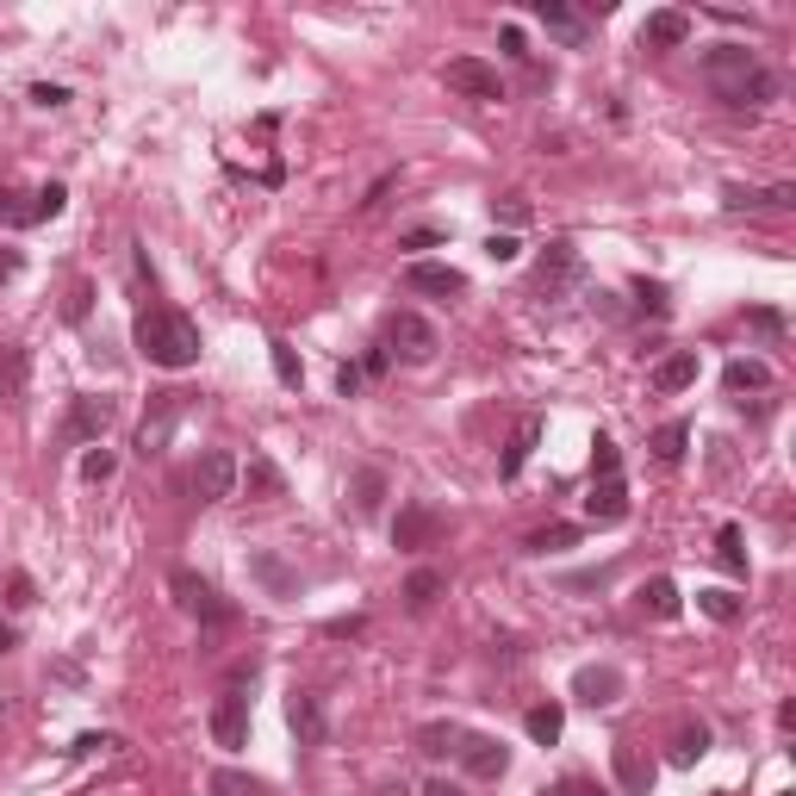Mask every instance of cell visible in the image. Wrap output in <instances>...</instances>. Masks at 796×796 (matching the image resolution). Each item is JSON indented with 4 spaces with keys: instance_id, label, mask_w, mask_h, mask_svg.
Wrapping results in <instances>:
<instances>
[{
    "instance_id": "cell-1",
    "label": "cell",
    "mask_w": 796,
    "mask_h": 796,
    "mask_svg": "<svg viewBox=\"0 0 796 796\" xmlns=\"http://www.w3.org/2000/svg\"><path fill=\"white\" fill-rule=\"evenodd\" d=\"M703 81H710V94H716L722 106H765V100H777V76L747 50V44H716V50H703Z\"/></svg>"
},
{
    "instance_id": "cell-2",
    "label": "cell",
    "mask_w": 796,
    "mask_h": 796,
    "mask_svg": "<svg viewBox=\"0 0 796 796\" xmlns=\"http://www.w3.org/2000/svg\"><path fill=\"white\" fill-rule=\"evenodd\" d=\"M137 349H143V361H155V368H194L199 361V324L187 318V311H169L155 305L137 318Z\"/></svg>"
},
{
    "instance_id": "cell-3",
    "label": "cell",
    "mask_w": 796,
    "mask_h": 796,
    "mask_svg": "<svg viewBox=\"0 0 796 796\" xmlns=\"http://www.w3.org/2000/svg\"><path fill=\"white\" fill-rule=\"evenodd\" d=\"M436 349H442V336H436L429 318H417V311H392L387 318V355H405L411 368H424V361H436Z\"/></svg>"
},
{
    "instance_id": "cell-4",
    "label": "cell",
    "mask_w": 796,
    "mask_h": 796,
    "mask_svg": "<svg viewBox=\"0 0 796 796\" xmlns=\"http://www.w3.org/2000/svg\"><path fill=\"white\" fill-rule=\"evenodd\" d=\"M169 591H175V603L187 610V616H199L206 628H218V622H231L237 610L224 598H218V585L212 579H199V573H187V566H175L169 573Z\"/></svg>"
},
{
    "instance_id": "cell-5",
    "label": "cell",
    "mask_w": 796,
    "mask_h": 796,
    "mask_svg": "<svg viewBox=\"0 0 796 796\" xmlns=\"http://www.w3.org/2000/svg\"><path fill=\"white\" fill-rule=\"evenodd\" d=\"M585 280V262H579V243H566V237H554L542 250V262H535V292L542 299H561V292H573Z\"/></svg>"
},
{
    "instance_id": "cell-6",
    "label": "cell",
    "mask_w": 796,
    "mask_h": 796,
    "mask_svg": "<svg viewBox=\"0 0 796 796\" xmlns=\"http://www.w3.org/2000/svg\"><path fill=\"white\" fill-rule=\"evenodd\" d=\"M237 473H243V466H237L231 448H206V454L194 461V492H199V505H224V498L237 492Z\"/></svg>"
},
{
    "instance_id": "cell-7",
    "label": "cell",
    "mask_w": 796,
    "mask_h": 796,
    "mask_svg": "<svg viewBox=\"0 0 796 796\" xmlns=\"http://www.w3.org/2000/svg\"><path fill=\"white\" fill-rule=\"evenodd\" d=\"M442 88L448 94H461V100H505V81H498V69L480 57H454L442 69Z\"/></svg>"
},
{
    "instance_id": "cell-8",
    "label": "cell",
    "mask_w": 796,
    "mask_h": 796,
    "mask_svg": "<svg viewBox=\"0 0 796 796\" xmlns=\"http://www.w3.org/2000/svg\"><path fill=\"white\" fill-rule=\"evenodd\" d=\"M181 405H187L181 392H155L150 399V417L137 424V454H143V461L169 448V436H175V424H181Z\"/></svg>"
},
{
    "instance_id": "cell-9",
    "label": "cell",
    "mask_w": 796,
    "mask_h": 796,
    "mask_svg": "<svg viewBox=\"0 0 796 796\" xmlns=\"http://www.w3.org/2000/svg\"><path fill=\"white\" fill-rule=\"evenodd\" d=\"M212 740L224 747V753L250 747V697H243V684H231V691L212 703Z\"/></svg>"
},
{
    "instance_id": "cell-10",
    "label": "cell",
    "mask_w": 796,
    "mask_h": 796,
    "mask_svg": "<svg viewBox=\"0 0 796 796\" xmlns=\"http://www.w3.org/2000/svg\"><path fill=\"white\" fill-rule=\"evenodd\" d=\"M287 728L299 735V747H324V740H331V710H324V697H318V691H292Z\"/></svg>"
},
{
    "instance_id": "cell-11",
    "label": "cell",
    "mask_w": 796,
    "mask_h": 796,
    "mask_svg": "<svg viewBox=\"0 0 796 796\" xmlns=\"http://www.w3.org/2000/svg\"><path fill=\"white\" fill-rule=\"evenodd\" d=\"M454 759H461L466 777H480V784H498V777L510 772V747L505 740H492V735H466Z\"/></svg>"
},
{
    "instance_id": "cell-12",
    "label": "cell",
    "mask_w": 796,
    "mask_h": 796,
    "mask_svg": "<svg viewBox=\"0 0 796 796\" xmlns=\"http://www.w3.org/2000/svg\"><path fill=\"white\" fill-rule=\"evenodd\" d=\"M535 20H542L547 38H561L566 50H585V44H591V20H585V13H573L566 0H535Z\"/></svg>"
},
{
    "instance_id": "cell-13",
    "label": "cell",
    "mask_w": 796,
    "mask_h": 796,
    "mask_svg": "<svg viewBox=\"0 0 796 796\" xmlns=\"http://www.w3.org/2000/svg\"><path fill=\"white\" fill-rule=\"evenodd\" d=\"M436 535H442V517H436L429 505H405L399 510V523H392V547H405V554L436 547Z\"/></svg>"
},
{
    "instance_id": "cell-14",
    "label": "cell",
    "mask_w": 796,
    "mask_h": 796,
    "mask_svg": "<svg viewBox=\"0 0 796 796\" xmlns=\"http://www.w3.org/2000/svg\"><path fill=\"white\" fill-rule=\"evenodd\" d=\"M405 287L411 292H429V299H461V292H466V274L448 268V262H411V268H405Z\"/></svg>"
},
{
    "instance_id": "cell-15",
    "label": "cell",
    "mask_w": 796,
    "mask_h": 796,
    "mask_svg": "<svg viewBox=\"0 0 796 796\" xmlns=\"http://www.w3.org/2000/svg\"><path fill=\"white\" fill-rule=\"evenodd\" d=\"M722 206H728V212H759V206L791 212V206H796V187H791V181H777V187H765V194H759V187H740V181H728V187H722Z\"/></svg>"
},
{
    "instance_id": "cell-16",
    "label": "cell",
    "mask_w": 796,
    "mask_h": 796,
    "mask_svg": "<svg viewBox=\"0 0 796 796\" xmlns=\"http://www.w3.org/2000/svg\"><path fill=\"white\" fill-rule=\"evenodd\" d=\"M585 517H591V523H622V517H628V480H622V473H603V480H591Z\"/></svg>"
},
{
    "instance_id": "cell-17",
    "label": "cell",
    "mask_w": 796,
    "mask_h": 796,
    "mask_svg": "<svg viewBox=\"0 0 796 796\" xmlns=\"http://www.w3.org/2000/svg\"><path fill=\"white\" fill-rule=\"evenodd\" d=\"M610 765H616V784L628 796H647V791H654V759H647L635 740H616V747H610Z\"/></svg>"
},
{
    "instance_id": "cell-18",
    "label": "cell",
    "mask_w": 796,
    "mask_h": 796,
    "mask_svg": "<svg viewBox=\"0 0 796 796\" xmlns=\"http://www.w3.org/2000/svg\"><path fill=\"white\" fill-rule=\"evenodd\" d=\"M106 424H113V405H106V399H76V405H69V424H62V442H69V448H76V442H100Z\"/></svg>"
},
{
    "instance_id": "cell-19",
    "label": "cell",
    "mask_w": 796,
    "mask_h": 796,
    "mask_svg": "<svg viewBox=\"0 0 796 796\" xmlns=\"http://www.w3.org/2000/svg\"><path fill=\"white\" fill-rule=\"evenodd\" d=\"M684 38H691V13H679V7H660L642 20V50H679Z\"/></svg>"
},
{
    "instance_id": "cell-20",
    "label": "cell",
    "mask_w": 796,
    "mask_h": 796,
    "mask_svg": "<svg viewBox=\"0 0 796 796\" xmlns=\"http://www.w3.org/2000/svg\"><path fill=\"white\" fill-rule=\"evenodd\" d=\"M573 697L591 703V710L616 703L622 697V672H616V666H579V672H573Z\"/></svg>"
},
{
    "instance_id": "cell-21",
    "label": "cell",
    "mask_w": 796,
    "mask_h": 796,
    "mask_svg": "<svg viewBox=\"0 0 796 796\" xmlns=\"http://www.w3.org/2000/svg\"><path fill=\"white\" fill-rule=\"evenodd\" d=\"M535 442H542V417L529 411V417H517V429H510V448H505V461H498V473H505V480H517V473H523V461L535 454Z\"/></svg>"
},
{
    "instance_id": "cell-22",
    "label": "cell",
    "mask_w": 796,
    "mask_h": 796,
    "mask_svg": "<svg viewBox=\"0 0 796 796\" xmlns=\"http://www.w3.org/2000/svg\"><path fill=\"white\" fill-rule=\"evenodd\" d=\"M684 387H697V349L666 355L660 368H654V392H684Z\"/></svg>"
},
{
    "instance_id": "cell-23",
    "label": "cell",
    "mask_w": 796,
    "mask_h": 796,
    "mask_svg": "<svg viewBox=\"0 0 796 796\" xmlns=\"http://www.w3.org/2000/svg\"><path fill=\"white\" fill-rule=\"evenodd\" d=\"M250 573L262 585H268L274 598H292V591H299V579H292V566L280 561V554H268V547H262V554H250Z\"/></svg>"
},
{
    "instance_id": "cell-24",
    "label": "cell",
    "mask_w": 796,
    "mask_h": 796,
    "mask_svg": "<svg viewBox=\"0 0 796 796\" xmlns=\"http://www.w3.org/2000/svg\"><path fill=\"white\" fill-rule=\"evenodd\" d=\"M237 480L250 486V498H287V480H280V466L268 454H250V473H237Z\"/></svg>"
},
{
    "instance_id": "cell-25",
    "label": "cell",
    "mask_w": 796,
    "mask_h": 796,
    "mask_svg": "<svg viewBox=\"0 0 796 796\" xmlns=\"http://www.w3.org/2000/svg\"><path fill=\"white\" fill-rule=\"evenodd\" d=\"M523 728H529L535 747H554V740L566 735V710H561V703H535V710L523 716Z\"/></svg>"
},
{
    "instance_id": "cell-26",
    "label": "cell",
    "mask_w": 796,
    "mask_h": 796,
    "mask_svg": "<svg viewBox=\"0 0 796 796\" xmlns=\"http://www.w3.org/2000/svg\"><path fill=\"white\" fill-rule=\"evenodd\" d=\"M442 591H448V579L436 573V566H417V573L405 579V603L417 610V616H424V610H429L436 598H442Z\"/></svg>"
},
{
    "instance_id": "cell-27",
    "label": "cell",
    "mask_w": 796,
    "mask_h": 796,
    "mask_svg": "<svg viewBox=\"0 0 796 796\" xmlns=\"http://www.w3.org/2000/svg\"><path fill=\"white\" fill-rule=\"evenodd\" d=\"M722 387L735 392H765L772 387V368H765V361H728V368H722Z\"/></svg>"
},
{
    "instance_id": "cell-28",
    "label": "cell",
    "mask_w": 796,
    "mask_h": 796,
    "mask_svg": "<svg viewBox=\"0 0 796 796\" xmlns=\"http://www.w3.org/2000/svg\"><path fill=\"white\" fill-rule=\"evenodd\" d=\"M642 610H654V616H660V622H672V616H679V610H684L679 585L666 579V573H660V579H647V585H642Z\"/></svg>"
},
{
    "instance_id": "cell-29",
    "label": "cell",
    "mask_w": 796,
    "mask_h": 796,
    "mask_svg": "<svg viewBox=\"0 0 796 796\" xmlns=\"http://www.w3.org/2000/svg\"><path fill=\"white\" fill-rule=\"evenodd\" d=\"M466 728H454V722H429V728H417V753L442 759V753H461Z\"/></svg>"
},
{
    "instance_id": "cell-30",
    "label": "cell",
    "mask_w": 796,
    "mask_h": 796,
    "mask_svg": "<svg viewBox=\"0 0 796 796\" xmlns=\"http://www.w3.org/2000/svg\"><path fill=\"white\" fill-rule=\"evenodd\" d=\"M349 498H355V517H373V510H380V498H387V473H380V466H361Z\"/></svg>"
},
{
    "instance_id": "cell-31",
    "label": "cell",
    "mask_w": 796,
    "mask_h": 796,
    "mask_svg": "<svg viewBox=\"0 0 796 796\" xmlns=\"http://www.w3.org/2000/svg\"><path fill=\"white\" fill-rule=\"evenodd\" d=\"M684 442H691V424H660L647 448H654V461H660V466H679L684 461Z\"/></svg>"
},
{
    "instance_id": "cell-32",
    "label": "cell",
    "mask_w": 796,
    "mask_h": 796,
    "mask_svg": "<svg viewBox=\"0 0 796 796\" xmlns=\"http://www.w3.org/2000/svg\"><path fill=\"white\" fill-rule=\"evenodd\" d=\"M747 535H740V523H722V535H716V561L735 573V579H747Z\"/></svg>"
},
{
    "instance_id": "cell-33",
    "label": "cell",
    "mask_w": 796,
    "mask_h": 796,
    "mask_svg": "<svg viewBox=\"0 0 796 796\" xmlns=\"http://www.w3.org/2000/svg\"><path fill=\"white\" fill-rule=\"evenodd\" d=\"M579 542V523H547V529H535V535H529V554H561V547H573Z\"/></svg>"
},
{
    "instance_id": "cell-34",
    "label": "cell",
    "mask_w": 796,
    "mask_h": 796,
    "mask_svg": "<svg viewBox=\"0 0 796 796\" xmlns=\"http://www.w3.org/2000/svg\"><path fill=\"white\" fill-rule=\"evenodd\" d=\"M710 753V728H679V740H672V765H697V759Z\"/></svg>"
},
{
    "instance_id": "cell-35",
    "label": "cell",
    "mask_w": 796,
    "mask_h": 796,
    "mask_svg": "<svg viewBox=\"0 0 796 796\" xmlns=\"http://www.w3.org/2000/svg\"><path fill=\"white\" fill-rule=\"evenodd\" d=\"M20 380H25V355L13 349V343H0V405L20 392Z\"/></svg>"
},
{
    "instance_id": "cell-36",
    "label": "cell",
    "mask_w": 796,
    "mask_h": 796,
    "mask_svg": "<svg viewBox=\"0 0 796 796\" xmlns=\"http://www.w3.org/2000/svg\"><path fill=\"white\" fill-rule=\"evenodd\" d=\"M0 224H7V231L38 224V206H32V194H0Z\"/></svg>"
},
{
    "instance_id": "cell-37",
    "label": "cell",
    "mask_w": 796,
    "mask_h": 796,
    "mask_svg": "<svg viewBox=\"0 0 796 796\" xmlns=\"http://www.w3.org/2000/svg\"><path fill=\"white\" fill-rule=\"evenodd\" d=\"M697 610L710 622H735L740 616V598H735V591H697Z\"/></svg>"
},
{
    "instance_id": "cell-38",
    "label": "cell",
    "mask_w": 796,
    "mask_h": 796,
    "mask_svg": "<svg viewBox=\"0 0 796 796\" xmlns=\"http://www.w3.org/2000/svg\"><path fill=\"white\" fill-rule=\"evenodd\" d=\"M268 355H274V373H280V387H305V368H299V355H292L280 336L268 343Z\"/></svg>"
},
{
    "instance_id": "cell-39",
    "label": "cell",
    "mask_w": 796,
    "mask_h": 796,
    "mask_svg": "<svg viewBox=\"0 0 796 796\" xmlns=\"http://www.w3.org/2000/svg\"><path fill=\"white\" fill-rule=\"evenodd\" d=\"M212 796H268V791L243 772H212Z\"/></svg>"
},
{
    "instance_id": "cell-40",
    "label": "cell",
    "mask_w": 796,
    "mask_h": 796,
    "mask_svg": "<svg viewBox=\"0 0 796 796\" xmlns=\"http://www.w3.org/2000/svg\"><path fill=\"white\" fill-rule=\"evenodd\" d=\"M603 473H622V448L610 442V436L591 442V480H603Z\"/></svg>"
},
{
    "instance_id": "cell-41",
    "label": "cell",
    "mask_w": 796,
    "mask_h": 796,
    "mask_svg": "<svg viewBox=\"0 0 796 796\" xmlns=\"http://www.w3.org/2000/svg\"><path fill=\"white\" fill-rule=\"evenodd\" d=\"M32 206H38V224H44V218H57L62 206H69V187H62V181H50V187H38V194H32Z\"/></svg>"
},
{
    "instance_id": "cell-42",
    "label": "cell",
    "mask_w": 796,
    "mask_h": 796,
    "mask_svg": "<svg viewBox=\"0 0 796 796\" xmlns=\"http://www.w3.org/2000/svg\"><path fill=\"white\" fill-rule=\"evenodd\" d=\"M747 324H753L759 336H784V311H772V305H753V311H747Z\"/></svg>"
},
{
    "instance_id": "cell-43",
    "label": "cell",
    "mask_w": 796,
    "mask_h": 796,
    "mask_svg": "<svg viewBox=\"0 0 796 796\" xmlns=\"http://www.w3.org/2000/svg\"><path fill=\"white\" fill-rule=\"evenodd\" d=\"M492 212L505 218V224H529V199L523 194H505V199H492Z\"/></svg>"
},
{
    "instance_id": "cell-44",
    "label": "cell",
    "mask_w": 796,
    "mask_h": 796,
    "mask_svg": "<svg viewBox=\"0 0 796 796\" xmlns=\"http://www.w3.org/2000/svg\"><path fill=\"white\" fill-rule=\"evenodd\" d=\"M486 255H492V262H517V255H523V243H517L510 231H492L486 237Z\"/></svg>"
},
{
    "instance_id": "cell-45",
    "label": "cell",
    "mask_w": 796,
    "mask_h": 796,
    "mask_svg": "<svg viewBox=\"0 0 796 796\" xmlns=\"http://www.w3.org/2000/svg\"><path fill=\"white\" fill-rule=\"evenodd\" d=\"M81 473H88V480H113V454H106V448H88V454H81Z\"/></svg>"
},
{
    "instance_id": "cell-46",
    "label": "cell",
    "mask_w": 796,
    "mask_h": 796,
    "mask_svg": "<svg viewBox=\"0 0 796 796\" xmlns=\"http://www.w3.org/2000/svg\"><path fill=\"white\" fill-rule=\"evenodd\" d=\"M635 299H642V311L666 318V287H660V280H635Z\"/></svg>"
},
{
    "instance_id": "cell-47",
    "label": "cell",
    "mask_w": 796,
    "mask_h": 796,
    "mask_svg": "<svg viewBox=\"0 0 796 796\" xmlns=\"http://www.w3.org/2000/svg\"><path fill=\"white\" fill-rule=\"evenodd\" d=\"M7 603H13V610H32V603H38V591H32V579H25V573H13V579H7Z\"/></svg>"
},
{
    "instance_id": "cell-48",
    "label": "cell",
    "mask_w": 796,
    "mask_h": 796,
    "mask_svg": "<svg viewBox=\"0 0 796 796\" xmlns=\"http://www.w3.org/2000/svg\"><path fill=\"white\" fill-rule=\"evenodd\" d=\"M113 747H118V735H81L76 747H69V753H76V759H88V753H113Z\"/></svg>"
},
{
    "instance_id": "cell-49",
    "label": "cell",
    "mask_w": 796,
    "mask_h": 796,
    "mask_svg": "<svg viewBox=\"0 0 796 796\" xmlns=\"http://www.w3.org/2000/svg\"><path fill=\"white\" fill-rule=\"evenodd\" d=\"M436 243H442V231H429V224H417V231L399 237V250H436Z\"/></svg>"
},
{
    "instance_id": "cell-50",
    "label": "cell",
    "mask_w": 796,
    "mask_h": 796,
    "mask_svg": "<svg viewBox=\"0 0 796 796\" xmlns=\"http://www.w3.org/2000/svg\"><path fill=\"white\" fill-rule=\"evenodd\" d=\"M32 100H38V106H69V88H57V81H38V88H32Z\"/></svg>"
},
{
    "instance_id": "cell-51",
    "label": "cell",
    "mask_w": 796,
    "mask_h": 796,
    "mask_svg": "<svg viewBox=\"0 0 796 796\" xmlns=\"http://www.w3.org/2000/svg\"><path fill=\"white\" fill-rule=\"evenodd\" d=\"M336 392H343V399H355V392H361V368H355V361H343V368H336Z\"/></svg>"
},
{
    "instance_id": "cell-52",
    "label": "cell",
    "mask_w": 796,
    "mask_h": 796,
    "mask_svg": "<svg viewBox=\"0 0 796 796\" xmlns=\"http://www.w3.org/2000/svg\"><path fill=\"white\" fill-rule=\"evenodd\" d=\"M417 796H466V791H461V784H454V777H429V784H424V791H417Z\"/></svg>"
},
{
    "instance_id": "cell-53",
    "label": "cell",
    "mask_w": 796,
    "mask_h": 796,
    "mask_svg": "<svg viewBox=\"0 0 796 796\" xmlns=\"http://www.w3.org/2000/svg\"><path fill=\"white\" fill-rule=\"evenodd\" d=\"M387 361H392L387 349H368V361H361V380H368V373H373V380H380V373H387Z\"/></svg>"
},
{
    "instance_id": "cell-54",
    "label": "cell",
    "mask_w": 796,
    "mask_h": 796,
    "mask_svg": "<svg viewBox=\"0 0 796 796\" xmlns=\"http://www.w3.org/2000/svg\"><path fill=\"white\" fill-rule=\"evenodd\" d=\"M561 791H566V796H603V791H591V784H585V777H566Z\"/></svg>"
},
{
    "instance_id": "cell-55",
    "label": "cell",
    "mask_w": 796,
    "mask_h": 796,
    "mask_svg": "<svg viewBox=\"0 0 796 796\" xmlns=\"http://www.w3.org/2000/svg\"><path fill=\"white\" fill-rule=\"evenodd\" d=\"M20 274V255H0V280H13Z\"/></svg>"
},
{
    "instance_id": "cell-56",
    "label": "cell",
    "mask_w": 796,
    "mask_h": 796,
    "mask_svg": "<svg viewBox=\"0 0 796 796\" xmlns=\"http://www.w3.org/2000/svg\"><path fill=\"white\" fill-rule=\"evenodd\" d=\"M7 647H13V628H7V622H0V654H7Z\"/></svg>"
},
{
    "instance_id": "cell-57",
    "label": "cell",
    "mask_w": 796,
    "mask_h": 796,
    "mask_svg": "<svg viewBox=\"0 0 796 796\" xmlns=\"http://www.w3.org/2000/svg\"><path fill=\"white\" fill-rule=\"evenodd\" d=\"M535 796H566V791H535Z\"/></svg>"
},
{
    "instance_id": "cell-58",
    "label": "cell",
    "mask_w": 796,
    "mask_h": 796,
    "mask_svg": "<svg viewBox=\"0 0 796 796\" xmlns=\"http://www.w3.org/2000/svg\"><path fill=\"white\" fill-rule=\"evenodd\" d=\"M777 796H796V791H777Z\"/></svg>"
}]
</instances>
